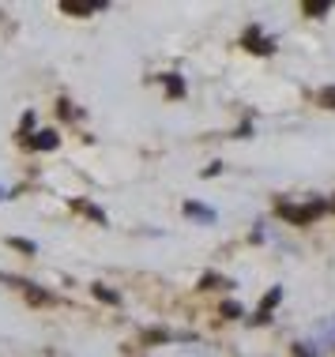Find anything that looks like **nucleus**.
I'll return each instance as SVG.
<instances>
[{
  "label": "nucleus",
  "mask_w": 335,
  "mask_h": 357,
  "mask_svg": "<svg viewBox=\"0 0 335 357\" xmlns=\"http://www.w3.org/2000/svg\"><path fill=\"white\" fill-rule=\"evenodd\" d=\"M245 50H253V53H271L275 42H271V38H264V34L253 26V31H245Z\"/></svg>",
  "instance_id": "7ed1b4c3"
},
{
  "label": "nucleus",
  "mask_w": 335,
  "mask_h": 357,
  "mask_svg": "<svg viewBox=\"0 0 335 357\" xmlns=\"http://www.w3.org/2000/svg\"><path fill=\"white\" fill-rule=\"evenodd\" d=\"M185 215L200 218V222H215V211L211 207H200V204H185Z\"/></svg>",
  "instance_id": "423d86ee"
},
{
  "label": "nucleus",
  "mask_w": 335,
  "mask_h": 357,
  "mask_svg": "<svg viewBox=\"0 0 335 357\" xmlns=\"http://www.w3.org/2000/svg\"><path fill=\"white\" fill-rule=\"evenodd\" d=\"M98 8H106V4L102 0H61V12H68V15H91Z\"/></svg>",
  "instance_id": "f03ea898"
},
{
  "label": "nucleus",
  "mask_w": 335,
  "mask_h": 357,
  "mask_svg": "<svg viewBox=\"0 0 335 357\" xmlns=\"http://www.w3.org/2000/svg\"><path fill=\"white\" fill-rule=\"evenodd\" d=\"M57 143H61V136H57V132H38V136L31 139V151H53Z\"/></svg>",
  "instance_id": "39448f33"
},
{
  "label": "nucleus",
  "mask_w": 335,
  "mask_h": 357,
  "mask_svg": "<svg viewBox=\"0 0 335 357\" xmlns=\"http://www.w3.org/2000/svg\"><path fill=\"white\" fill-rule=\"evenodd\" d=\"M12 248H19V252H34V245H31V241H23V237H15Z\"/></svg>",
  "instance_id": "ddd939ff"
},
{
  "label": "nucleus",
  "mask_w": 335,
  "mask_h": 357,
  "mask_svg": "<svg viewBox=\"0 0 335 357\" xmlns=\"http://www.w3.org/2000/svg\"><path fill=\"white\" fill-rule=\"evenodd\" d=\"M162 83H166V94H170V98H181V94H185V83H181L177 75H162Z\"/></svg>",
  "instance_id": "0eeeda50"
},
{
  "label": "nucleus",
  "mask_w": 335,
  "mask_h": 357,
  "mask_svg": "<svg viewBox=\"0 0 335 357\" xmlns=\"http://www.w3.org/2000/svg\"><path fill=\"white\" fill-rule=\"evenodd\" d=\"M200 286L211 289V286H230V282H226V278H218V275H204V278H200Z\"/></svg>",
  "instance_id": "9d476101"
},
{
  "label": "nucleus",
  "mask_w": 335,
  "mask_h": 357,
  "mask_svg": "<svg viewBox=\"0 0 335 357\" xmlns=\"http://www.w3.org/2000/svg\"><path fill=\"white\" fill-rule=\"evenodd\" d=\"M223 316H226V320H237V316H241V305H237V301H226V305H223Z\"/></svg>",
  "instance_id": "1a4fd4ad"
},
{
  "label": "nucleus",
  "mask_w": 335,
  "mask_h": 357,
  "mask_svg": "<svg viewBox=\"0 0 335 357\" xmlns=\"http://www.w3.org/2000/svg\"><path fill=\"white\" fill-rule=\"evenodd\" d=\"M328 8H332V0H317V4L309 0V4H305V12H309V15H324Z\"/></svg>",
  "instance_id": "6e6552de"
},
{
  "label": "nucleus",
  "mask_w": 335,
  "mask_h": 357,
  "mask_svg": "<svg viewBox=\"0 0 335 357\" xmlns=\"http://www.w3.org/2000/svg\"><path fill=\"white\" fill-rule=\"evenodd\" d=\"M286 222H294V226H305V222H313L317 215H324V204L320 199H313V204H302V207H294V204H279L275 207Z\"/></svg>",
  "instance_id": "f257e3e1"
},
{
  "label": "nucleus",
  "mask_w": 335,
  "mask_h": 357,
  "mask_svg": "<svg viewBox=\"0 0 335 357\" xmlns=\"http://www.w3.org/2000/svg\"><path fill=\"white\" fill-rule=\"evenodd\" d=\"M279 297H283V286H275L271 294H267L264 301H260V312H256L253 320H256V324H267V316H271V308H275V305H279Z\"/></svg>",
  "instance_id": "20e7f679"
},
{
  "label": "nucleus",
  "mask_w": 335,
  "mask_h": 357,
  "mask_svg": "<svg viewBox=\"0 0 335 357\" xmlns=\"http://www.w3.org/2000/svg\"><path fill=\"white\" fill-rule=\"evenodd\" d=\"M298 357H313V350H305V346H298Z\"/></svg>",
  "instance_id": "4468645a"
},
{
  "label": "nucleus",
  "mask_w": 335,
  "mask_h": 357,
  "mask_svg": "<svg viewBox=\"0 0 335 357\" xmlns=\"http://www.w3.org/2000/svg\"><path fill=\"white\" fill-rule=\"evenodd\" d=\"M94 294H98V297H102V301H110V305H113V301H117V294H113V289H106V286H94Z\"/></svg>",
  "instance_id": "9b49d317"
},
{
  "label": "nucleus",
  "mask_w": 335,
  "mask_h": 357,
  "mask_svg": "<svg viewBox=\"0 0 335 357\" xmlns=\"http://www.w3.org/2000/svg\"><path fill=\"white\" fill-rule=\"evenodd\" d=\"M320 102L328 105V109H335V86H328V91H320Z\"/></svg>",
  "instance_id": "f8f14e48"
}]
</instances>
